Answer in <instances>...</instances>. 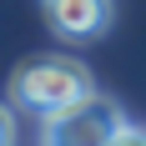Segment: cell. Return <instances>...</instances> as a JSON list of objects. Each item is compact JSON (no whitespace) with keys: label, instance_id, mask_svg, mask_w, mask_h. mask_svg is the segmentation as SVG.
<instances>
[{"label":"cell","instance_id":"6da1fadb","mask_svg":"<svg viewBox=\"0 0 146 146\" xmlns=\"http://www.w3.org/2000/svg\"><path fill=\"white\" fill-rule=\"evenodd\" d=\"M91 91H96L91 71L81 60H66V56H35L10 76V101L30 116H56L66 106L86 101Z\"/></svg>","mask_w":146,"mask_h":146},{"label":"cell","instance_id":"7a4b0ae2","mask_svg":"<svg viewBox=\"0 0 146 146\" xmlns=\"http://www.w3.org/2000/svg\"><path fill=\"white\" fill-rule=\"evenodd\" d=\"M121 126V111L116 101H101L96 91H91L86 101L66 106L56 116H45V136L40 146H106V136Z\"/></svg>","mask_w":146,"mask_h":146},{"label":"cell","instance_id":"3957f363","mask_svg":"<svg viewBox=\"0 0 146 146\" xmlns=\"http://www.w3.org/2000/svg\"><path fill=\"white\" fill-rule=\"evenodd\" d=\"M60 40H96L111 25V0H40Z\"/></svg>","mask_w":146,"mask_h":146},{"label":"cell","instance_id":"277c9868","mask_svg":"<svg viewBox=\"0 0 146 146\" xmlns=\"http://www.w3.org/2000/svg\"><path fill=\"white\" fill-rule=\"evenodd\" d=\"M106 146H146V131H141V126H131V121H121L116 131L106 136Z\"/></svg>","mask_w":146,"mask_h":146},{"label":"cell","instance_id":"5b68a950","mask_svg":"<svg viewBox=\"0 0 146 146\" xmlns=\"http://www.w3.org/2000/svg\"><path fill=\"white\" fill-rule=\"evenodd\" d=\"M0 146H15V116H10V106H0Z\"/></svg>","mask_w":146,"mask_h":146}]
</instances>
